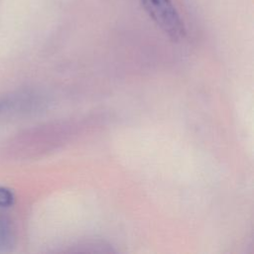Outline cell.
I'll return each instance as SVG.
<instances>
[{
    "instance_id": "6da1fadb",
    "label": "cell",
    "mask_w": 254,
    "mask_h": 254,
    "mask_svg": "<svg viewBox=\"0 0 254 254\" xmlns=\"http://www.w3.org/2000/svg\"><path fill=\"white\" fill-rule=\"evenodd\" d=\"M144 9L157 26L174 41L185 36V26L171 0H142Z\"/></svg>"
},
{
    "instance_id": "7a4b0ae2",
    "label": "cell",
    "mask_w": 254,
    "mask_h": 254,
    "mask_svg": "<svg viewBox=\"0 0 254 254\" xmlns=\"http://www.w3.org/2000/svg\"><path fill=\"white\" fill-rule=\"evenodd\" d=\"M13 244V232L9 221L0 216V252L6 251Z\"/></svg>"
},
{
    "instance_id": "3957f363",
    "label": "cell",
    "mask_w": 254,
    "mask_h": 254,
    "mask_svg": "<svg viewBox=\"0 0 254 254\" xmlns=\"http://www.w3.org/2000/svg\"><path fill=\"white\" fill-rule=\"evenodd\" d=\"M15 201L13 191L7 188L0 187V207H10Z\"/></svg>"
},
{
    "instance_id": "277c9868",
    "label": "cell",
    "mask_w": 254,
    "mask_h": 254,
    "mask_svg": "<svg viewBox=\"0 0 254 254\" xmlns=\"http://www.w3.org/2000/svg\"><path fill=\"white\" fill-rule=\"evenodd\" d=\"M0 107H1V105H0Z\"/></svg>"
}]
</instances>
